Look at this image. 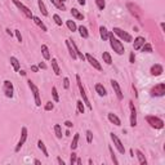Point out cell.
Instances as JSON below:
<instances>
[{
	"instance_id": "cell-1",
	"label": "cell",
	"mask_w": 165,
	"mask_h": 165,
	"mask_svg": "<svg viewBox=\"0 0 165 165\" xmlns=\"http://www.w3.org/2000/svg\"><path fill=\"white\" fill-rule=\"evenodd\" d=\"M108 40H110V45H111V48L113 49V52H115L116 54H119V56H123L124 52H125L123 43H121L119 39H116L112 32L108 34Z\"/></svg>"
},
{
	"instance_id": "cell-2",
	"label": "cell",
	"mask_w": 165,
	"mask_h": 165,
	"mask_svg": "<svg viewBox=\"0 0 165 165\" xmlns=\"http://www.w3.org/2000/svg\"><path fill=\"white\" fill-rule=\"evenodd\" d=\"M146 121L150 124V126L154 129H162L164 128V121H162V119L157 117V116H155V115L146 116Z\"/></svg>"
},
{
	"instance_id": "cell-3",
	"label": "cell",
	"mask_w": 165,
	"mask_h": 165,
	"mask_svg": "<svg viewBox=\"0 0 165 165\" xmlns=\"http://www.w3.org/2000/svg\"><path fill=\"white\" fill-rule=\"evenodd\" d=\"M76 81H77V87H79V90H80V95H81V98H82V101H84L85 106H87V107L92 111L93 107H92V105H90L89 99H88V97H87V93H85V89H84V87H82V84H81V79H80L79 75H76Z\"/></svg>"
},
{
	"instance_id": "cell-4",
	"label": "cell",
	"mask_w": 165,
	"mask_h": 165,
	"mask_svg": "<svg viewBox=\"0 0 165 165\" xmlns=\"http://www.w3.org/2000/svg\"><path fill=\"white\" fill-rule=\"evenodd\" d=\"M13 4L15 5V7L18 8V9L21 10V12L25 14V17L26 18H30V19H32V17H34V14H32V12H31L30 9H28L27 7H26L23 3H21L19 0H13Z\"/></svg>"
},
{
	"instance_id": "cell-5",
	"label": "cell",
	"mask_w": 165,
	"mask_h": 165,
	"mask_svg": "<svg viewBox=\"0 0 165 165\" xmlns=\"http://www.w3.org/2000/svg\"><path fill=\"white\" fill-rule=\"evenodd\" d=\"M3 92H4L7 98H13V95H14V87H13L12 81L4 80V82H3Z\"/></svg>"
},
{
	"instance_id": "cell-6",
	"label": "cell",
	"mask_w": 165,
	"mask_h": 165,
	"mask_svg": "<svg viewBox=\"0 0 165 165\" xmlns=\"http://www.w3.org/2000/svg\"><path fill=\"white\" fill-rule=\"evenodd\" d=\"M113 34L115 35H117L119 38L121 39V40H124V41H126V43H131L133 41V38H131V35L130 34H128V32H125L124 30H121V28H119V27H113Z\"/></svg>"
},
{
	"instance_id": "cell-7",
	"label": "cell",
	"mask_w": 165,
	"mask_h": 165,
	"mask_svg": "<svg viewBox=\"0 0 165 165\" xmlns=\"http://www.w3.org/2000/svg\"><path fill=\"white\" fill-rule=\"evenodd\" d=\"M27 84H28V87H30L31 92L34 93V98H35V105L38 106V107H40V106H41V99H40V93H39V88L36 87V85L34 84V82L31 81V80H28Z\"/></svg>"
},
{
	"instance_id": "cell-8",
	"label": "cell",
	"mask_w": 165,
	"mask_h": 165,
	"mask_svg": "<svg viewBox=\"0 0 165 165\" xmlns=\"http://www.w3.org/2000/svg\"><path fill=\"white\" fill-rule=\"evenodd\" d=\"M150 93H151L152 97H162V95H165V84L164 82H159V84H156L151 89Z\"/></svg>"
},
{
	"instance_id": "cell-9",
	"label": "cell",
	"mask_w": 165,
	"mask_h": 165,
	"mask_svg": "<svg viewBox=\"0 0 165 165\" xmlns=\"http://www.w3.org/2000/svg\"><path fill=\"white\" fill-rule=\"evenodd\" d=\"M26 141H27V128L26 126H22V129H21V137H19V141H18L17 146H15L14 151L18 152L21 148L23 147V144L26 143Z\"/></svg>"
},
{
	"instance_id": "cell-10",
	"label": "cell",
	"mask_w": 165,
	"mask_h": 165,
	"mask_svg": "<svg viewBox=\"0 0 165 165\" xmlns=\"http://www.w3.org/2000/svg\"><path fill=\"white\" fill-rule=\"evenodd\" d=\"M110 137H111V139H112V142H113V144H115V147L117 148V151L120 152L121 155L125 154V147H124L123 142L120 141V138H119V137L116 135L115 133H111V134H110Z\"/></svg>"
},
{
	"instance_id": "cell-11",
	"label": "cell",
	"mask_w": 165,
	"mask_h": 165,
	"mask_svg": "<svg viewBox=\"0 0 165 165\" xmlns=\"http://www.w3.org/2000/svg\"><path fill=\"white\" fill-rule=\"evenodd\" d=\"M129 108H130V126H137V110L134 107V102L129 101Z\"/></svg>"
},
{
	"instance_id": "cell-12",
	"label": "cell",
	"mask_w": 165,
	"mask_h": 165,
	"mask_svg": "<svg viewBox=\"0 0 165 165\" xmlns=\"http://www.w3.org/2000/svg\"><path fill=\"white\" fill-rule=\"evenodd\" d=\"M85 59H87V61L90 63V66H93V68L98 70V71H102V66H101V63L92 56V54L87 53V54H85Z\"/></svg>"
},
{
	"instance_id": "cell-13",
	"label": "cell",
	"mask_w": 165,
	"mask_h": 165,
	"mask_svg": "<svg viewBox=\"0 0 165 165\" xmlns=\"http://www.w3.org/2000/svg\"><path fill=\"white\" fill-rule=\"evenodd\" d=\"M111 87H112V89H113V92H115L117 99L119 101L123 99L124 95H123V92H121V88H120V85H119V82L116 81V80H111Z\"/></svg>"
},
{
	"instance_id": "cell-14",
	"label": "cell",
	"mask_w": 165,
	"mask_h": 165,
	"mask_svg": "<svg viewBox=\"0 0 165 165\" xmlns=\"http://www.w3.org/2000/svg\"><path fill=\"white\" fill-rule=\"evenodd\" d=\"M150 72H151L152 76H160V75L164 72V68H162V66L160 63H155L154 66L151 67V70H150Z\"/></svg>"
},
{
	"instance_id": "cell-15",
	"label": "cell",
	"mask_w": 165,
	"mask_h": 165,
	"mask_svg": "<svg viewBox=\"0 0 165 165\" xmlns=\"http://www.w3.org/2000/svg\"><path fill=\"white\" fill-rule=\"evenodd\" d=\"M144 43H146V40H144L143 36H137V38L134 39V44H133L134 50H139V49L142 48V45H143Z\"/></svg>"
},
{
	"instance_id": "cell-16",
	"label": "cell",
	"mask_w": 165,
	"mask_h": 165,
	"mask_svg": "<svg viewBox=\"0 0 165 165\" xmlns=\"http://www.w3.org/2000/svg\"><path fill=\"white\" fill-rule=\"evenodd\" d=\"M66 46H67V49H68L70 57H71L72 59H76L77 56H76V52H75V48H74V45H72L71 40H66Z\"/></svg>"
},
{
	"instance_id": "cell-17",
	"label": "cell",
	"mask_w": 165,
	"mask_h": 165,
	"mask_svg": "<svg viewBox=\"0 0 165 165\" xmlns=\"http://www.w3.org/2000/svg\"><path fill=\"white\" fill-rule=\"evenodd\" d=\"M107 119H108V121H110V123L115 124L116 126H120V125H121V120L117 117V116L115 115V113L110 112V113H108V115H107Z\"/></svg>"
},
{
	"instance_id": "cell-18",
	"label": "cell",
	"mask_w": 165,
	"mask_h": 165,
	"mask_svg": "<svg viewBox=\"0 0 165 165\" xmlns=\"http://www.w3.org/2000/svg\"><path fill=\"white\" fill-rule=\"evenodd\" d=\"M95 92L98 93L99 97H106L107 95V90L102 84H95Z\"/></svg>"
},
{
	"instance_id": "cell-19",
	"label": "cell",
	"mask_w": 165,
	"mask_h": 165,
	"mask_svg": "<svg viewBox=\"0 0 165 165\" xmlns=\"http://www.w3.org/2000/svg\"><path fill=\"white\" fill-rule=\"evenodd\" d=\"M32 21H34V22H35V25H36V26H39V27L41 28V31H44V32H45V31H48V28H46V26L44 25V23H43V21H41L39 17H35V15H34V17H32Z\"/></svg>"
},
{
	"instance_id": "cell-20",
	"label": "cell",
	"mask_w": 165,
	"mask_h": 165,
	"mask_svg": "<svg viewBox=\"0 0 165 165\" xmlns=\"http://www.w3.org/2000/svg\"><path fill=\"white\" fill-rule=\"evenodd\" d=\"M9 61H10V64L13 66V68H14V71H17V72L19 71V70H21V63H19V61H18L15 57H13V56L10 57Z\"/></svg>"
},
{
	"instance_id": "cell-21",
	"label": "cell",
	"mask_w": 165,
	"mask_h": 165,
	"mask_svg": "<svg viewBox=\"0 0 165 165\" xmlns=\"http://www.w3.org/2000/svg\"><path fill=\"white\" fill-rule=\"evenodd\" d=\"M135 154H137V157H138V162H139V164H141V165H147V160H146V157H144L143 152L139 151V150H137Z\"/></svg>"
},
{
	"instance_id": "cell-22",
	"label": "cell",
	"mask_w": 165,
	"mask_h": 165,
	"mask_svg": "<svg viewBox=\"0 0 165 165\" xmlns=\"http://www.w3.org/2000/svg\"><path fill=\"white\" fill-rule=\"evenodd\" d=\"M41 54H43L44 59H46V61H49V59H50V53H49V48L45 45V44H43V45H41Z\"/></svg>"
},
{
	"instance_id": "cell-23",
	"label": "cell",
	"mask_w": 165,
	"mask_h": 165,
	"mask_svg": "<svg viewBox=\"0 0 165 165\" xmlns=\"http://www.w3.org/2000/svg\"><path fill=\"white\" fill-rule=\"evenodd\" d=\"M77 30H79V34H80V36H81L82 39H88V38H89V32H88V28L85 27V26H79V27H77Z\"/></svg>"
},
{
	"instance_id": "cell-24",
	"label": "cell",
	"mask_w": 165,
	"mask_h": 165,
	"mask_svg": "<svg viewBox=\"0 0 165 165\" xmlns=\"http://www.w3.org/2000/svg\"><path fill=\"white\" fill-rule=\"evenodd\" d=\"M108 31H107V28L105 27V26H101L99 27V35H101V39H102L103 41L105 40H108Z\"/></svg>"
},
{
	"instance_id": "cell-25",
	"label": "cell",
	"mask_w": 165,
	"mask_h": 165,
	"mask_svg": "<svg viewBox=\"0 0 165 165\" xmlns=\"http://www.w3.org/2000/svg\"><path fill=\"white\" fill-rule=\"evenodd\" d=\"M52 68H53L54 74L57 75V76H59L61 75V68H59L58 63H57V59L56 58H52Z\"/></svg>"
},
{
	"instance_id": "cell-26",
	"label": "cell",
	"mask_w": 165,
	"mask_h": 165,
	"mask_svg": "<svg viewBox=\"0 0 165 165\" xmlns=\"http://www.w3.org/2000/svg\"><path fill=\"white\" fill-rule=\"evenodd\" d=\"M50 3H52V4H53L56 8H58V9L66 10V5H64V3L62 1V0H50Z\"/></svg>"
},
{
	"instance_id": "cell-27",
	"label": "cell",
	"mask_w": 165,
	"mask_h": 165,
	"mask_svg": "<svg viewBox=\"0 0 165 165\" xmlns=\"http://www.w3.org/2000/svg\"><path fill=\"white\" fill-rule=\"evenodd\" d=\"M38 147H39V150H40V151H43L44 156H45V157L49 156V155H48V150H46L45 144H44V142L41 141V139H39V141H38Z\"/></svg>"
},
{
	"instance_id": "cell-28",
	"label": "cell",
	"mask_w": 165,
	"mask_h": 165,
	"mask_svg": "<svg viewBox=\"0 0 165 165\" xmlns=\"http://www.w3.org/2000/svg\"><path fill=\"white\" fill-rule=\"evenodd\" d=\"M79 138H80V135H79V133H76L74 135V138H72V142H71V150L74 151V150H76L77 148V146H79Z\"/></svg>"
},
{
	"instance_id": "cell-29",
	"label": "cell",
	"mask_w": 165,
	"mask_h": 165,
	"mask_svg": "<svg viewBox=\"0 0 165 165\" xmlns=\"http://www.w3.org/2000/svg\"><path fill=\"white\" fill-rule=\"evenodd\" d=\"M38 5H39V9H40L41 14L46 17V15H48V10H46V7H45V4L43 3V0H39V1H38Z\"/></svg>"
},
{
	"instance_id": "cell-30",
	"label": "cell",
	"mask_w": 165,
	"mask_h": 165,
	"mask_svg": "<svg viewBox=\"0 0 165 165\" xmlns=\"http://www.w3.org/2000/svg\"><path fill=\"white\" fill-rule=\"evenodd\" d=\"M102 58L103 62H106V64H111L112 63V58H111V54L108 52H103L102 53Z\"/></svg>"
},
{
	"instance_id": "cell-31",
	"label": "cell",
	"mask_w": 165,
	"mask_h": 165,
	"mask_svg": "<svg viewBox=\"0 0 165 165\" xmlns=\"http://www.w3.org/2000/svg\"><path fill=\"white\" fill-rule=\"evenodd\" d=\"M66 26H67V27H68V30H70V31H72V32L77 30V26H76V23H75L72 19H67V21H66Z\"/></svg>"
},
{
	"instance_id": "cell-32",
	"label": "cell",
	"mask_w": 165,
	"mask_h": 165,
	"mask_svg": "<svg viewBox=\"0 0 165 165\" xmlns=\"http://www.w3.org/2000/svg\"><path fill=\"white\" fill-rule=\"evenodd\" d=\"M141 50L143 52V53H152V45L150 43H144L143 45H142Z\"/></svg>"
},
{
	"instance_id": "cell-33",
	"label": "cell",
	"mask_w": 165,
	"mask_h": 165,
	"mask_svg": "<svg viewBox=\"0 0 165 165\" xmlns=\"http://www.w3.org/2000/svg\"><path fill=\"white\" fill-rule=\"evenodd\" d=\"M54 133H56V137L58 139L62 138V128L59 124H56V125H54Z\"/></svg>"
},
{
	"instance_id": "cell-34",
	"label": "cell",
	"mask_w": 165,
	"mask_h": 165,
	"mask_svg": "<svg viewBox=\"0 0 165 165\" xmlns=\"http://www.w3.org/2000/svg\"><path fill=\"white\" fill-rule=\"evenodd\" d=\"M71 13H72V15H74L76 19H84V15H82L81 13H80L79 10L76 9V8H72V9H71Z\"/></svg>"
},
{
	"instance_id": "cell-35",
	"label": "cell",
	"mask_w": 165,
	"mask_h": 165,
	"mask_svg": "<svg viewBox=\"0 0 165 165\" xmlns=\"http://www.w3.org/2000/svg\"><path fill=\"white\" fill-rule=\"evenodd\" d=\"M52 97H53L54 102H59V95H58V92H57V88L56 87L52 88Z\"/></svg>"
},
{
	"instance_id": "cell-36",
	"label": "cell",
	"mask_w": 165,
	"mask_h": 165,
	"mask_svg": "<svg viewBox=\"0 0 165 165\" xmlns=\"http://www.w3.org/2000/svg\"><path fill=\"white\" fill-rule=\"evenodd\" d=\"M95 4H97L98 9L99 10H103L106 8V1L105 0H95Z\"/></svg>"
},
{
	"instance_id": "cell-37",
	"label": "cell",
	"mask_w": 165,
	"mask_h": 165,
	"mask_svg": "<svg viewBox=\"0 0 165 165\" xmlns=\"http://www.w3.org/2000/svg\"><path fill=\"white\" fill-rule=\"evenodd\" d=\"M108 150H110V152H111V159H112V161H113V164L115 165H117L119 164V160L116 159V155H115V152H113V150H112V147H108Z\"/></svg>"
},
{
	"instance_id": "cell-38",
	"label": "cell",
	"mask_w": 165,
	"mask_h": 165,
	"mask_svg": "<svg viewBox=\"0 0 165 165\" xmlns=\"http://www.w3.org/2000/svg\"><path fill=\"white\" fill-rule=\"evenodd\" d=\"M76 106H77V111H79L80 113H84L85 107H84V105H82V101H77V102H76Z\"/></svg>"
},
{
	"instance_id": "cell-39",
	"label": "cell",
	"mask_w": 165,
	"mask_h": 165,
	"mask_svg": "<svg viewBox=\"0 0 165 165\" xmlns=\"http://www.w3.org/2000/svg\"><path fill=\"white\" fill-rule=\"evenodd\" d=\"M53 21L56 22L57 26H62V19H61V17H59L58 14H54L53 15Z\"/></svg>"
},
{
	"instance_id": "cell-40",
	"label": "cell",
	"mask_w": 165,
	"mask_h": 165,
	"mask_svg": "<svg viewBox=\"0 0 165 165\" xmlns=\"http://www.w3.org/2000/svg\"><path fill=\"white\" fill-rule=\"evenodd\" d=\"M85 134H87V142H88V143H92V142H93V133L90 130H87V133H85Z\"/></svg>"
},
{
	"instance_id": "cell-41",
	"label": "cell",
	"mask_w": 165,
	"mask_h": 165,
	"mask_svg": "<svg viewBox=\"0 0 165 165\" xmlns=\"http://www.w3.org/2000/svg\"><path fill=\"white\" fill-rule=\"evenodd\" d=\"M53 108H54V105L50 102V101L45 103V107H44V110H45V111H52Z\"/></svg>"
},
{
	"instance_id": "cell-42",
	"label": "cell",
	"mask_w": 165,
	"mask_h": 165,
	"mask_svg": "<svg viewBox=\"0 0 165 165\" xmlns=\"http://www.w3.org/2000/svg\"><path fill=\"white\" fill-rule=\"evenodd\" d=\"M63 88L64 89H68L70 88V79L68 77H64L63 79Z\"/></svg>"
},
{
	"instance_id": "cell-43",
	"label": "cell",
	"mask_w": 165,
	"mask_h": 165,
	"mask_svg": "<svg viewBox=\"0 0 165 165\" xmlns=\"http://www.w3.org/2000/svg\"><path fill=\"white\" fill-rule=\"evenodd\" d=\"M14 34H15V36H17V40L19 41V43H22V35H21V31L14 30Z\"/></svg>"
},
{
	"instance_id": "cell-44",
	"label": "cell",
	"mask_w": 165,
	"mask_h": 165,
	"mask_svg": "<svg viewBox=\"0 0 165 165\" xmlns=\"http://www.w3.org/2000/svg\"><path fill=\"white\" fill-rule=\"evenodd\" d=\"M70 162H71V165H74L75 162H76V154H74V152L71 154V157H70Z\"/></svg>"
},
{
	"instance_id": "cell-45",
	"label": "cell",
	"mask_w": 165,
	"mask_h": 165,
	"mask_svg": "<svg viewBox=\"0 0 165 165\" xmlns=\"http://www.w3.org/2000/svg\"><path fill=\"white\" fill-rule=\"evenodd\" d=\"M134 61H135V56H134V52H131L130 56H129V62H130V63H134Z\"/></svg>"
},
{
	"instance_id": "cell-46",
	"label": "cell",
	"mask_w": 165,
	"mask_h": 165,
	"mask_svg": "<svg viewBox=\"0 0 165 165\" xmlns=\"http://www.w3.org/2000/svg\"><path fill=\"white\" fill-rule=\"evenodd\" d=\"M38 67H39V68H43V70H46V68H48V67H46V64L44 63V62H39Z\"/></svg>"
},
{
	"instance_id": "cell-47",
	"label": "cell",
	"mask_w": 165,
	"mask_h": 165,
	"mask_svg": "<svg viewBox=\"0 0 165 165\" xmlns=\"http://www.w3.org/2000/svg\"><path fill=\"white\" fill-rule=\"evenodd\" d=\"M64 125H66L67 128H71V126H74V124H72L70 120H67V121H64Z\"/></svg>"
},
{
	"instance_id": "cell-48",
	"label": "cell",
	"mask_w": 165,
	"mask_h": 165,
	"mask_svg": "<svg viewBox=\"0 0 165 165\" xmlns=\"http://www.w3.org/2000/svg\"><path fill=\"white\" fill-rule=\"evenodd\" d=\"M31 71H32V72H38L39 71V67L38 66H34V64H32V66H31Z\"/></svg>"
},
{
	"instance_id": "cell-49",
	"label": "cell",
	"mask_w": 165,
	"mask_h": 165,
	"mask_svg": "<svg viewBox=\"0 0 165 165\" xmlns=\"http://www.w3.org/2000/svg\"><path fill=\"white\" fill-rule=\"evenodd\" d=\"M57 162H58L59 165H64V161L61 159V157H57Z\"/></svg>"
},
{
	"instance_id": "cell-50",
	"label": "cell",
	"mask_w": 165,
	"mask_h": 165,
	"mask_svg": "<svg viewBox=\"0 0 165 165\" xmlns=\"http://www.w3.org/2000/svg\"><path fill=\"white\" fill-rule=\"evenodd\" d=\"M77 3H79L80 5H85V0H77Z\"/></svg>"
},
{
	"instance_id": "cell-51",
	"label": "cell",
	"mask_w": 165,
	"mask_h": 165,
	"mask_svg": "<svg viewBox=\"0 0 165 165\" xmlns=\"http://www.w3.org/2000/svg\"><path fill=\"white\" fill-rule=\"evenodd\" d=\"M5 31H7V34H8V35H10V36H12V35H13V34H12V31H10V30H9V28H7V30H5Z\"/></svg>"
},
{
	"instance_id": "cell-52",
	"label": "cell",
	"mask_w": 165,
	"mask_h": 165,
	"mask_svg": "<svg viewBox=\"0 0 165 165\" xmlns=\"http://www.w3.org/2000/svg\"><path fill=\"white\" fill-rule=\"evenodd\" d=\"M34 162H35V164H36V165H40V164H41V162H40V161H39V160H36V159H35V160H34Z\"/></svg>"
},
{
	"instance_id": "cell-53",
	"label": "cell",
	"mask_w": 165,
	"mask_h": 165,
	"mask_svg": "<svg viewBox=\"0 0 165 165\" xmlns=\"http://www.w3.org/2000/svg\"><path fill=\"white\" fill-rule=\"evenodd\" d=\"M62 1H63V3H64V1H66V0H62Z\"/></svg>"
}]
</instances>
